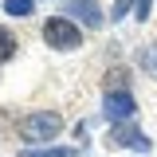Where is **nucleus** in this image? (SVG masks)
<instances>
[{
	"mask_svg": "<svg viewBox=\"0 0 157 157\" xmlns=\"http://www.w3.org/2000/svg\"><path fill=\"white\" fill-rule=\"evenodd\" d=\"M102 118L114 122V126L137 122V98H134V90H102Z\"/></svg>",
	"mask_w": 157,
	"mask_h": 157,
	"instance_id": "nucleus-3",
	"label": "nucleus"
},
{
	"mask_svg": "<svg viewBox=\"0 0 157 157\" xmlns=\"http://www.w3.org/2000/svg\"><path fill=\"white\" fill-rule=\"evenodd\" d=\"M137 67H141L145 75H153V78H157V43H145V47L137 51Z\"/></svg>",
	"mask_w": 157,
	"mask_h": 157,
	"instance_id": "nucleus-9",
	"label": "nucleus"
},
{
	"mask_svg": "<svg viewBox=\"0 0 157 157\" xmlns=\"http://www.w3.org/2000/svg\"><path fill=\"white\" fill-rule=\"evenodd\" d=\"M4 12L8 16H32L36 12V0H4Z\"/></svg>",
	"mask_w": 157,
	"mask_h": 157,
	"instance_id": "nucleus-11",
	"label": "nucleus"
},
{
	"mask_svg": "<svg viewBox=\"0 0 157 157\" xmlns=\"http://www.w3.org/2000/svg\"><path fill=\"white\" fill-rule=\"evenodd\" d=\"M149 8H153V0H137L134 16H137V20H149Z\"/></svg>",
	"mask_w": 157,
	"mask_h": 157,
	"instance_id": "nucleus-12",
	"label": "nucleus"
},
{
	"mask_svg": "<svg viewBox=\"0 0 157 157\" xmlns=\"http://www.w3.org/2000/svg\"><path fill=\"white\" fill-rule=\"evenodd\" d=\"M106 145H110V149H134V153H149V149H153V141L145 137V130H141L137 122L110 126V134H106Z\"/></svg>",
	"mask_w": 157,
	"mask_h": 157,
	"instance_id": "nucleus-4",
	"label": "nucleus"
},
{
	"mask_svg": "<svg viewBox=\"0 0 157 157\" xmlns=\"http://www.w3.org/2000/svg\"><path fill=\"white\" fill-rule=\"evenodd\" d=\"M102 90H130V67H110Z\"/></svg>",
	"mask_w": 157,
	"mask_h": 157,
	"instance_id": "nucleus-8",
	"label": "nucleus"
},
{
	"mask_svg": "<svg viewBox=\"0 0 157 157\" xmlns=\"http://www.w3.org/2000/svg\"><path fill=\"white\" fill-rule=\"evenodd\" d=\"M134 8H137V0H114V4H110V24H122Z\"/></svg>",
	"mask_w": 157,
	"mask_h": 157,
	"instance_id": "nucleus-10",
	"label": "nucleus"
},
{
	"mask_svg": "<svg viewBox=\"0 0 157 157\" xmlns=\"http://www.w3.org/2000/svg\"><path fill=\"white\" fill-rule=\"evenodd\" d=\"M39 36H43V43H47L51 51H59V55H71V51H78V47H82V28H78L71 16H63V12L43 20Z\"/></svg>",
	"mask_w": 157,
	"mask_h": 157,
	"instance_id": "nucleus-2",
	"label": "nucleus"
},
{
	"mask_svg": "<svg viewBox=\"0 0 157 157\" xmlns=\"http://www.w3.org/2000/svg\"><path fill=\"white\" fill-rule=\"evenodd\" d=\"M63 16H71L78 28H90V32H98V28L110 24V12H102L98 0H67L63 4Z\"/></svg>",
	"mask_w": 157,
	"mask_h": 157,
	"instance_id": "nucleus-5",
	"label": "nucleus"
},
{
	"mask_svg": "<svg viewBox=\"0 0 157 157\" xmlns=\"http://www.w3.org/2000/svg\"><path fill=\"white\" fill-rule=\"evenodd\" d=\"M16 157H78V149L75 145H36V149H20Z\"/></svg>",
	"mask_w": 157,
	"mask_h": 157,
	"instance_id": "nucleus-6",
	"label": "nucleus"
},
{
	"mask_svg": "<svg viewBox=\"0 0 157 157\" xmlns=\"http://www.w3.org/2000/svg\"><path fill=\"white\" fill-rule=\"evenodd\" d=\"M16 51H20V39H16V32L0 24V67H4V63H12V59H16Z\"/></svg>",
	"mask_w": 157,
	"mask_h": 157,
	"instance_id": "nucleus-7",
	"label": "nucleus"
},
{
	"mask_svg": "<svg viewBox=\"0 0 157 157\" xmlns=\"http://www.w3.org/2000/svg\"><path fill=\"white\" fill-rule=\"evenodd\" d=\"M63 114L59 110H28V114L16 118V137L20 141H28V149H36V145H47V141H55L63 134Z\"/></svg>",
	"mask_w": 157,
	"mask_h": 157,
	"instance_id": "nucleus-1",
	"label": "nucleus"
}]
</instances>
